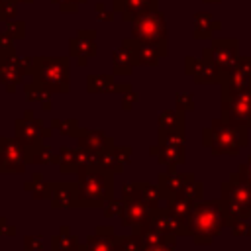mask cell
<instances>
[{
    "label": "cell",
    "instance_id": "7402d4cb",
    "mask_svg": "<svg viewBox=\"0 0 251 251\" xmlns=\"http://www.w3.org/2000/svg\"><path fill=\"white\" fill-rule=\"evenodd\" d=\"M133 233L141 235L145 245H169V247H175V241H176V235H171V233L159 229L157 226H153L149 222H145L139 227H135Z\"/></svg>",
    "mask_w": 251,
    "mask_h": 251
},
{
    "label": "cell",
    "instance_id": "d6986e66",
    "mask_svg": "<svg viewBox=\"0 0 251 251\" xmlns=\"http://www.w3.org/2000/svg\"><path fill=\"white\" fill-rule=\"evenodd\" d=\"M51 204L53 208H78V186L76 182H57L51 184Z\"/></svg>",
    "mask_w": 251,
    "mask_h": 251
},
{
    "label": "cell",
    "instance_id": "9c48e42d",
    "mask_svg": "<svg viewBox=\"0 0 251 251\" xmlns=\"http://www.w3.org/2000/svg\"><path fill=\"white\" fill-rule=\"evenodd\" d=\"M27 165V147L18 137H0V173H24Z\"/></svg>",
    "mask_w": 251,
    "mask_h": 251
},
{
    "label": "cell",
    "instance_id": "9a60e30c",
    "mask_svg": "<svg viewBox=\"0 0 251 251\" xmlns=\"http://www.w3.org/2000/svg\"><path fill=\"white\" fill-rule=\"evenodd\" d=\"M147 222L153 224V226H157L159 229L171 233V235H190L188 233L186 220H182L180 216H176L169 208H153Z\"/></svg>",
    "mask_w": 251,
    "mask_h": 251
},
{
    "label": "cell",
    "instance_id": "83f0119b",
    "mask_svg": "<svg viewBox=\"0 0 251 251\" xmlns=\"http://www.w3.org/2000/svg\"><path fill=\"white\" fill-rule=\"evenodd\" d=\"M53 251H84V245L78 243V237L73 235L69 231L67 226L61 227V231L57 235H53V245H51Z\"/></svg>",
    "mask_w": 251,
    "mask_h": 251
},
{
    "label": "cell",
    "instance_id": "5bb4252c",
    "mask_svg": "<svg viewBox=\"0 0 251 251\" xmlns=\"http://www.w3.org/2000/svg\"><path fill=\"white\" fill-rule=\"evenodd\" d=\"M184 69L186 75H190L194 78V82L204 84V82H220V69L216 67V63L204 53L202 59H194V57H186L184 59Z\"/></svg>",
    "mask_w": 251,
    "mask_h": 251
},
{
    "label": "cell",
    "instance_id": "603a6c76",
    "mask_svg": "<svg viewBox=\"0 0 251 251\" xmlns=\"http://www.w3.org/2000/svg\"><path fill=\"white\" fill-rule=\"evenodd\" d=\"M24 71L20 67V61L18 57H0V80L6 84V88L10 92L16 90V84L20 80H24Z\"/></svg>",
    "mask_w": 251,
    "mask_h": 251
},
{
    "label": "cell",
    "instance_id": "5b68a950",
    "mask_svg": "<svg viewBox=\"0 0 251 251\" xmlns=\"http://www.w3.org/2000/svg\"><path fill=\"white\" fill-rule=\"evenodd\" d=\"M131 37L137 43H145L155 47L161 57L167 55V22L165 16L157 10L141 14L131 24Z\"/></svg>",
    "mask_w": 251,
    "mask_h": 251
},
{
    "label": "cell",
    "instance_id": "681fc988",
    "mask_svg": "<svg viewBox=\"0 0 251 251\" xmlns=\"http://www.w3.org/2000/svg\"><path fill=\"white\" fill-rule=\"evenodd\" d=\"M6 227H10V226H6V220H4V218H0V235H4V233L14 235V233H16V229H6Z\"/></svg>",
    "mask_w": 251,
    "mask_h": 251
},
{
    "label": "cell",
    "instance_id": "f35d334b",
    "mask_svg": "<svg viewBox=\"0 0 251 251\" xmlns=\"http://www.w3.org/2000/svg\"><path fill=\"white\" fill-rule=\"evenodd\" d=\"M16 4H18L16 0H0V22H8L16 18L18 14Z\"/></svg>",
    "mask_w": 251,
    "mask_h": 251
},
{
    "label": "cell",
    "instance_id": "60d3db41",
    "mask_svg": "<svg viewBox=\"0 0 251 251\" xmlns=\"http://www.w3.org/2000/svg\"><path fill=\"white\" fill-rule=\"evenodd\" d=\"M122 206H124V200H116V198H110L106 204H104V216L106 218H114L116 214H122Z\"/></svg>",
    "mask_w": 251,
    "mask_h": 251
},
{
    "label": "cell",
    "instance_id": "cb8c5ba5",
    "mask_svg": "<svg viewBox=\"0 0 251 251\" xmlns=\"http://www.w3.org/2000/svg\"><path fill=\"white\" fill-rule=\"evenodd\" d=\"M86 90L88 92H127L131 90V84H116L114 76L110 75H88Z\"/></svg>",
    "mask_w": 251,
    "mask_h": 251
},
{
    "label": "cell",
    "instance_id": "816d5d0a",
    "mask_svg": "<svg viewBox=\"0 0 251 251\" xmlns=\"http://www.w3.org/2000/svg\"><path fill=\"white\" fill-rule=\"evenodd\" d=\"M53 2H57L61 6V4H84L86 0H53Z\"/></svg>",
    "mask_w": 251,
    "mask_h": 251
},
{
    "label": "cell",
    "instance_id": "484cf974",
    "mask_svg": "<svg viewBox=\"0 0 251 251\" xmlns=\"http://www.w3.org/2000/svg\"><path fill=\"white\" fill-rule=\"evenodd\" d=\"M124 43H126L127 47H131L137 65H149V67H155V65L159 63V59H161V53H159L155 47L145 45V43H137L133 37H131V39H124Z\"/></svg>",
    "mask_w": 251,
    "mask_h": 251
},
{
    "label": "cell",
    "instance_id": "d590c367",
    "mask_svg": "<svg viewBox=\"0 0 251 251\" xmlns=\"http://www.w3.org/2000/svg\"><path fill=\"white\" fill-rule=\"evenodd\" d=\"M139 198L153 210V208H159V202L163 200V194H161L159 186H151V184L139 182Z\"/></svg>",
    "mask_w": 251,
    "mask_h": 251
},
{
    "label": "cell",
    "instance_id": "2e32d148",
    "mask_svg": "<svg viewBox=\"0 0 251 251\" xmlns=\"http://www.w3.org/2000/svg\"><path fill=\"white\" fill-rule=\"evenodd\" d=\"M192 180H194V175H190V173L167 171V173L159 175V184L157 186H159V190H161V194H163V198L167 202V200H171L175 196H180Z\"/></svg>",
    "mask_w": 251,
    "mask_h": 251
},
{
    "label": "cell",
    "instance_id": "b9f144b4",
    "mask_svg": "<svg viewBox=\"0 0 251 251\" xmlns=\"http://www.w3.org/2000/svg\"><path fill=\"white\" fill-rule=\"evenodd\" d=\"M24 249L25 251H43L41 235H25L24 237Z\"/></svg>",
    "mask_w": 251,
    "mask_h": 251
},
{
    "label": "cell",
    "instance_id": "db71d44e",
    "mask_svg": "<svg viewBox=\"0 0 251 251\" xmlns=\"http://www.w3.org/2000/svg\"><path fill=\"white\" fill-rule=\"evenodd\" d=\"M16 2H25V4H29V2H33V0H16Z\"/></svg>",
    "mask_w": 251,
    "mask_h": 251
},
{
    "label": "cell",
    "instance_id": "277c9868",
    "mask_svg": "<svg viewBox=\"0 0 251 251\" xmlns=\"http://www.w3.org/2000/svg\"><path fill=\"white\" fill-rule=\"evenodd\" d=\"M186 224H188V233L192 235L194 243H198V245L212 243V239L222 231V226H224L220 200H216V202L198 200L194 204Z\"/></svg>",
    "mask_w": 251,
    "mask_h": 251
},
{
    "label": "cell",
    "instance_id": "f6af8a7d",
    "mask_svg": "<svg viewBox=\"0 0 251 251\" xmlns=\"http://www.w3.org/2000/svg\"><path fill=\"white\" fill-rule=\"evenodd\" d=\"M8 31L14 35V39H18V37L25 35V25H24V22H12L8 25Z\"/></svg>",
    "mask_w": 251,
    "mask_h": 251
},
{
    "label": "cell",
    "instance_id": "bcb514c9",
    "mask_svg": "<svg viewBox=\"0 0 251 251\" xmlns=\"http://www.w3.org/2000/svg\"><path fill=\"white\" fill-rule=\"evenodd\" d=\"M96 18L102 20V22H112L114 20V14L112 12H106V6L104 4H96Z\"/></svg>",
    "mask_w": 251,
    "mask_h": 251
},
{
    "label": "cell",
    "instance_id": "f907efd6",
    "mask_svg": "<svg viewBox=\"0 0 251 251\" xmlns=\"http://www.w3.org/2000/svg\"><path fill=\"white\" fill-rule=\"evenodd\" d=\"M61 10L63 12H76L78 10V4H61Z\"/></svg>",
    "mask_w": 251,
    "mask_h": 251
},
{
    "label": "cell",
    "instance_id": "ab89813d",
    "mask_svg": "<svg viewBox=\"0 0 251 251\" xmlns=\"http://www.w3.org/2000/svg\"><path fill=\"white\" fill-rule=\"evenodd\" d=\"M176 106H178V110H182V112H190V110H194V96L192 94H188V92H176Z\"/></svg>",
    "mask_w": 251,
    "mask_h": 251
},
{
    "label": "cell",
    "instance_id": "836d02e7",
    "mask_svg": "<svg viewBox=\"0 0 251 251\" xmlns=\"http://www.w3.org/2000/svg\"><path fill=\"white\" fill-rule=\"evenodd\" d=\"M25 190L31 192V196H33L35 200L51 198V182H45L39 173H35V175H33V180L25 184Z\"/></svg>",
    "mask_w": 251,
    "mask_h": 251
},
{
    "label": "cell",
    "instance_id": "4dcf8cb0",
    "mask_svg": "<svg viewBox=\"0 0 251 251\" xmlns=\"http://www.w3.org/2000/svg\"><path fill=\"white\" fill-rule=\"evenodd\" d=\"M184 129V112L182 110H165L159 116V131H176Z\"/></svg>",
    "mask_w": 251,
    "mask_h": 251
},
{
    "label": "cell",
    "instance_id": "e0dca14e",
    "mask_svg": "<svg viewBox=\"0 0 251 251\" xmlns=\"http://www.w3.org/2000/svg\"><path fill=\"white\" fill-rule=\"evenodd\" d=\"M122 200H124V206H122L120 218H122V224L126 227L135 229V227H139L141 224H145L149 220L151 208L139 196H135V198H122Z\"/></svg>",
    "mask_w": 251,
    "mask_h": 251
},
{
    "label": "cell",
    "instance_id": "7c38bea8",
    "mask_svg": "<svg viewBox=\"0 0 251 251\" xmlns=\"http://www.w3.org/2000/svg\"><path fill=\"white\" fill-rule=\"evenodd\" d=\"M98 163V153L96 151H88L84 147H61L59 149V169L61 173H78L82 167L86 165H96Z\"/></svg>",
    "mask_w": 251,
    "mask_h": 251
},
{
    "label": "cell",
    "instance_id": "44dd1931",
    "mask_svg": "<svg viewBox=\"0 0 251 251\" xmlns=\"http://www.w3.org/2000/svg\"><path fill=\"white\" fill-rule=\"evenodd\" d=\"M84 251H116V233L110 226H100L86 237Z\"/></svg>",
    "mask_w": 251,
    "mask_h": 251
},
{
    "label": "cell",
    "instance_id": "7dc6e473",
    "mask_svg": "<svg viewBox=\"0 0 251 251\" xmlns=\"http://www.w3.org/2000/svg\"><path fill=\"white\" fill-rule=\"evenodd\" d=\"M137 100V94L135 92H131V90H127V94L124 96V104H122V108L127 112V110H131V106H133V102Z\"/></svg>",
    "mask_w": 251,
    "mask_h": 251
},
{
    "label": "cell",
    "instance_id": "e575fe53",
    "mask_svg": "<svg viewBox=\"0 0 251 251\" xmlns=\"http://www.w3.org/2000/svg\"><path fill=\"white\" fill-rule=\"evenodd\" d=\"M145 243L141 235L131 233V235H116V251H143Z\"/></svg>",
    "mask_w": 251,
    "mask_h": 251
},
{
    "label": "cell",
    "instance_id": "6da1fadb",
    "mask_svg": "<svg viewBox=\"0 0 251 251\" xmlns=\"http://www.w3.org/2000/svg\"><path fill=\"white\" fill-rule=\"evenodd\" d=\"M114 173L106 171L100 165H86L78 171V208H104L112 198Z\"/></svg>",
    "mask_w": 251,
    "mask_h": 251
},
{
    "label": "cell",
    "instance_id": "8992f818",
    "mask_svg": "<svg viewBox=\"0 0 251 251\" xmlns=\"http://www.w3.org/2000/svg\"><path fill=\"white\" fill-rule=\"evenodd\" d=\"M33 80L47 88L49 92H67L69 90V59H51V57H33L31 67Z\"/></svg>",
    "mask_w": 251,
    "mask_h": 251
},
{
    "label": "cell",
    "instance_id": "ac0fdd59",
    "mask_svg": "<svg viewBox=\"0 0 251 251\" xmlns=\"http://www.w3.org/2000/svg\"><path fill=\"white\" fill-rule=\"evenodd\" d=\"M96 31L94 29H80L71 41H69V53L78 61V65H86V59L94 55L96 45H94Z\"/></svg>",
    "mask_w": 251,
    "mask_h": 251
},
{
    "label": "cell",
    "instance_id": "4fadbf2b",
    "mask_svg": "<svg viewBox=\"0 0 251 251\" xmlns=\"http://www.w3.org/2000/svg\"><path fill=\"white\" fill-rule=\"evenodd\" d=\"M202 53H206L216 67L220 69V73L227 71L229 67L235 65L237 57V39H214L212 47H206Z\"/></svg>",
    "mask_w": 251,
    "mask_h": 251
},
{
    "label": "cell",
    "instance_id": "d6a6232c",
    "mask_svg": "<svg viewBox=\"0 0 251 251\" xmlns=\"http://www.w3.org/2000/svg\"><path fill=\"white\" fill-rule=\"evenodd\" d=\"M194 204H196V200H192V198H188V196H182V194H180V196H175V198H171V200H167V208H169L171 212H175L176 216H180L182 220H188V216H190Z\"/></svg>",
    "mask_w": 251,
    "mask_h": 251
},
{
    "label": "cell",
    "instance_id": "8d00e7d4",
    "mask_svg": "<svg viewBox=\"0 0 251 251\" xmlns=\"http://www.w3.org/2000/svg\"><path fill=\"white\" fill-rule=\"evenodd\" d=\"M51 127L57 129V133H61V135H73V137H76L80 131L76 120H53Z\"/></svg>",
    "mask_w": 251,
    "mask_h": 251
},
{
    "label": "cell",
    "instance_id": "1f68e13d",
    "mask_svg": "<svg viewBox=\"0 0 251 251\" xmlns=\"http://www.w3.org/2000/svg\"><path fill=\"white\" fill-rule=\"evenodd\" d=\"M24 92H25V98L29 102H43V108L45 110L51 108V104H49L51 102V92L47 88H43L41 84H37L35 80L29 82V84H25L24 86Z\"/></svg>",
    "mask_w": 251,
    "mask_h": 251
},
{
    "label": "cell",
    "instance_id": "7bdbcfd3",
    "mask_svg": "<svg viewBox=\"0 0 251 251\" xmlns=\"http://www.w3.org/2000/svg\"><path fill=\"white\" fill-rule=\"evenodd\" d=\"M231 231H233V235H237V237H241V235H251V224H247L245 220H239L237 224L231 226Z\"/></svg>",
    "mask_w": 251,
    "mask_h": 251
},
{
    "label": "cell",
    "instance_id": "4316f807",
    "mask_svg": "<svg viewBox=\"0 0 251 251\" xmlns=\"http://www.w3.org/2000/svg\"><path fill=\"white\" fill-rule=\"evenodd\" d=\"M135 65H137V61H135L131 47L122 43V47L114 51V73L116 75H129Z\"/></svg>",
    "mask_w": 251,
    "mask_h": 251
},
{
    "label": "cell",
    "instance_id": "ffe728a7",
    "mask_svg": "<svg viewBox=\"0 0 251 251\" xmlns=\"http://www.w3.org/2000/svg\"><path fill=\"white\" fill-rule=\"evenodd\" d=\"M153 10H157V0H114V12H120L129 22Z\"/></svg>",
    "mask_w": 251,
    "mask_h": 251
},
{
    "label": "cell",
    "instance_id": "7a4b0ae2",
    "mask_svg": "<svg viewBox=\"0 0 251 251\" xmlns=\"http://www.w3.org/2000/svg\"><path fill=\"white\" fill-rule=\"evenodd\" d=\"M224 226H233L239 220L251 218V184L239 178L237 173H231L229 178L222 184L220 198Z\"/></svg>",
    "mask_w": 251,
    "mask_h": 251
},
{
    "label": "cell",
    "instance_id": "d4e9b609",
    "mask_svg": "<svg viewBox=\"0 0 251 251\" xmlns=\"http://www.w3.org/2000/svg\"><path fill=\"white\" fill-rule=\"evenodd\" d=\"M76 139H78V145L80 147H84L88 151H96V153L114 145V139L110 135H106L104 131H82L80 129L78 135H76Z\"/></svg>",
    "mask_w": 251,
    "mask_h": 251
},
{
    "label": "cell",
    "instance_id": "f546056e",
    "mask_svg": "<svg viewBox=\"0 0 251 251\" xmlns=\"http://www.w3.org/2000/svg\"><path fill=\"white\" fill-rule=\"evenodd\" d=\"M27 161L39 165H51V163H59V153H55L51 147L43 145L41 141L33 147H27Z\"/></svg>",
    "mask_w": 251,
    "mask_h": 251
},
{
    "label": "cell",
    "instance_id": "52a82bcc",
    "mask_svg": "<svg viewBox=\"0 0 251 251\" xmlns=\"http://www.w3.org/2000/svg\"><path fill=\"white\" fill-rule=\"evenodd\" d=\"M151 155L167 165V171H176V165L184 163V129L159 131V143L151 147Z\"/></svg>",
    "mask_w": 251,
    "mask_h": 251
},
{
    "label": "cell",
    "instance_id": "c3c4849f",
    "mask_svg": "<svg viewBox=\"0 0 251 251\" xmlns=\"http://www.w3.org/2000/svg\"><path fill=\"white\" fill-rule=\"evenodd\" d=\"M143 251H173V247H169V245H145Z\"/></svg>",
    "mask_w": 251,
    "mask_h": 251
},
{
    "label": "cell",
    "instance_id": "ba28073f",
    "mask_svg": "<svg viewBox=\"0 0 251 251\" xmlns=\"http://www.w3.org/2000/svg\"><path fill=\"white\" fill-rule=\"evenodd\" d=\"M222 120L231 126L251 129V88L222 94Z\"/></svg>",
    "mask_w": 251,
    "mask_h": 251
},
{
    "label": "cell",
    "instance_id": "ee69618b",
    "mask_svg": "<svg viewBox=\"0 0 251 251\" xmlns=\"http://www.w3.org/2000/svg\"><path fill=\"white\" fill-rule=\"evenodd\" d=\"M237 175H239V178H241V180H245L247 184H251V157L245 161V165H241V167H239Z\"/></svg>",
    "mask_w": 251,
    "mask_h": 251
},
{
    "label": "cell",
    "instance_id": "f5cc1de1",
    "mask_svg": "<svg viewBox=\"0 0 251 251\" xmlns=\"http://www.w3.org/2000/svg\"><path fill=\"white\" fill-rule=\"evenodd\" d=\"M206 4H216V2H220V0H204Z\"/></svg>",
    "mask_w": 251,
    "mask_h": 251
},
{
    "label": "cell",
    "instance_id": "74e56055",
    "mask_svg": "<svg viewBox=\"0 0 251 251\" xmlns=\"http://www.w3.org/2000/svg\"><path fill=\"white\" fill-rule=\"evenodd\" d=\"M16 49H14V35L10 31H2L0 33V57H14Z\"/></svg>",
    "mask_w": 251,
    "mask_h": 251
},
{
    "label": "cell",
    "instance_id": "30bf717a",
    "mask_svg": "<svg viewBox=\"0 0 251 251\" xmlns=\"http://www.w3.org/2000/svg\"><path fill=\"white\" fill-rule=\"evenodd\" d=\"M218 84H222V94L249 90L251 88V57L237 59L233 67L222 73Z\"/></svg>",
    "mask_w": 251,
    "mask_h": 251
},
{
    "label": "cell",
    "instance_id": "3957f363",
    "mask_svg": "<svg viewBox=\"0 0 251 251\" xmlns=\"http://www.w3.org/2000/svg\"><path fill=\"white\" fill-rule=\"evenodd\" d=\"M247 127L231 126L227 122L214 120L210 127L202 131V143L214 155H237L241 147L247 145Z\"/></svg>",
    "mask_w": 251,
    "mask_h": 251
},
{
    "label": "cell",
    "instance_id": "f1b7e54d",
    "mask_svg": "<svg viewBox=\"0 0 251 251\" xmlns=\"http://www.w3.org/2000/svg\"><path fill=\"white\" fill-rule=\"evenodd\" d=\"M220 27H222V24L216 22L208 12L194 14V37H210Z\"/></svg>",
    "mask_w": 251,
    "mask_h": 251
},
{
    "label": "cell",
    "instance_id": "8fae6325",
    "mask_svg": "<svg viewBox=\"0 0 251 251\" xmlns=\"http://www.w3.org/2000/svg\"><path fill=\"white\" fill-rule=\"evenodd\" d=\"M25 118H20L16 122V137L25 145V147H33L37 143H41L43 139L51 137L53 131L49 127H43V122L33 118V112H25Z\"/></svg>",
    "mask_w": 251,
    "mask_h": 251
}]
</instances>
